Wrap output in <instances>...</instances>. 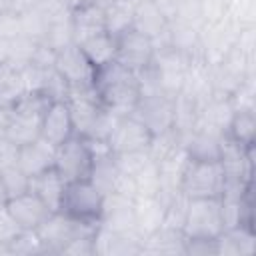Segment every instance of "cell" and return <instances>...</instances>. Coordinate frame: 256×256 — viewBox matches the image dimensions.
<instances>
[{"instance_id": "cell-1", "label": "cell", "mask_w": 256, "mask_h": 256, "mask_svg": "<svg viewBox=\"0 0 256 256\" xmlns=\"http://www.w3.org/2000/svg\"><path fill=\"white\" fill-rule=\"evenodd\" d=\"M92 84L104 108L118 116L132 114L136 110L140 100V76L134 70L112 60L96 68Z\"/></svg>"}, {"instance_id": "cell-2", "label": "cell", "mask_w": 256, "mask_h": 256, "mask_svg": "<svg viewBox=\"0 0 256 256\" xmlns=\"http://www.w3.org/2000/svg\"><path fill=\"white\" fill-rule=\"evenodd\" d=\"M222 192H224V170L220 160L188 158L180 182V194L192 200V198H220Z\"/></svg>"}, {"instance_id": "cell-3", "label": "cell", "mask_w": 256, "mask_h": 256, "mask_svg": "<svg viewBox=\"0 0 256 256\" xmlns=\"http://www.w3.org/2000/svg\"><path fill=\"white\" fill-rule=\"evenodd\" d=\"M98 224L74 220L62 212H52L36 230L46 254H64V250L78 238L94 236Z\"/></svg>"}, {"instance_id": "cell-4", "label": "cell", "mask_w": 256, "mask_h": 256, "mask_svg": "<svg viewBox=\"0 0 256 256\" xmlns=\"http://www.w3.org/2000/svg\"><path fill=\"white\" fill-rule=\"evenodd\" d=\"M104 208V194L96 188L92 180H78V182H66L64 196L60 210L62 214L88 222V224H100Z\"/></svg>"}, {"instance_id": "cell-5", "label": "cell", "mask_w": 256, "mask_h": 256, "mask_svg": "<svg viewBox=\"0 0 256 256\" xmlns=\"http://www.w3.org/2000/svg\"><path fill=\"white\" fill-rule=\"evenodd\" d=\"M222 202L220 198H192L188 200L182 232L186 238H206L214 240L222 234Z\"/></svg>"}, {"instance_id": "cell-6", "label": "cell", "mask_w": 256, "mask_h": 256, "mask_svg": "<svg viewBox=\"0 0 256 256\" xmlns=\"http://www.w3.org/2000/svg\"><path fill=\"white\" fill-rule=\"evenodd\" d=\"M94 166V154L88 140L80 134H72L56 148L54 168L66 182L90 180Z\"/></svg>"}, {"instance_id": "cell-7", "label": "cell", "mask_w": 256, "mask_h": 256, "mask_svg": "<svg viewBox=\"0 0 256 256\" xmlns=\"http://www.w3.org/2000/svg\"><path fill=\"white\" fill-rule=\"evenodd\" d=\"M152 138V130L136 114H126L118 118L106 142L114 156H122L134 152H148Z\"/></svg>"}, {"instance_id": "cell-8", "label": "cell", "mask_w": 256, "mask_h": 256, "mask_svg": "<svg viewBox=\"0 0 256 256\" xmlns=\"http://www.w3.org/2000/svg\"><path fill=\"white\" fill-rule=\"evenodd\" d=\"M114 40H116L114 60L120 62L122 66L140 74L142 70H146L152 64V60L156 56V46L150 36L138 32L136 28H130V30L122 32L120 36H116Z\"/></svg>"}, {"instance_id": "cell-9", "label": "cell", "mask_w": 256, "mask_h": 256, "mask_svg": "<svg viewBox=\"0 0 256 256\" xmlns=\"http://www.w3.org/2000/svg\"><path fill=\"white\" fill-rule=\"evenodd\" d=\"M66 106L70 110V118H72V124H74V134H80V136H88L94 122L98 120L100 112L104 110L96 90H94V84H88V86H70L68 90V96H66Z\"/></svg>"}, {"instance_id": "cell-10", "label": "cell", "mask_w": 256, "mask_h": 256, "mask_svg": "<svg viewBox=\"0 0 256 256\" xmlns=\"http://www.w3.org/2000/svg\"><path fill=\"white\" fill-rule=\"evenodd\" d=\"M54 68L68 82V86H88L92 84L96 72V68L90 64V60L76 42H70L56 50Z\"/></svg>"}, {"instance_id": "cell-11", "label": "cell", "mask_w": 256, "mask_h": 256, "mask_svg": "<svg viewBox=\"0 0 256 256\" xmlns=\"http://www.w3.org/2000/svg\"><path fill=\"white\" fill-rule=\"evenodd\" d=\"M6 210L20 230H38L40 224L52 214V210L32 192L18 194L6 200Z\"/></svg>"}, {"instance_id": "cell-12", "label": "cell", "mask_w": 256, "mask_h": 256, "mask_svg": "<svg viewBox=\"0 0 256 256\" xmlns=\"http://www.w3.org/2000/svg\"><path fill=\"white\" fill-rule=\"evenodd\" d=\"M74 134V124L70 118V110L66 106V102L56 100L48 106L44 118H42V130H40V138H44L46 142H50L52 146H60L62 142H66L70 136Z\"/></svg>"}, {"instance_id": "cell-13", "label": "cell", "mask_w": 256, "mask_h": 256, "mask_svg": "<svg viewBox=\"0 0 256 256\" xmlns=\"http://www.w3.org/2000/svg\"><path fill=\"white\" fill-rule=\"evenodd\" d=\"M186 254V234L180 228L162 224L142 238L140 254Z\"/></svg>"}, {"instance_id": "cell-14", "label": "cell", "mask_w": 256, "mask_h": 256, "mask_svg": "<svg viewBox=\"0 0 256 256\" xmlns=\"http://www.w3.org/2000/svg\"><path fill=\"white\" fill-rule=\"evenodd\" d=\"M56 146L46 142L44 138H38L30 144H24L18 148V166L24 170L26 176H36L48 168L54 166Z\"/></svg>"}, {"instance_id": "cell-15", "label": "cell", "mask_w": 256, "mask_h": 256, "mask_svg": "<svg viewBox=\"0 0 256 256\" xmlns=\"http://www.w3.org/2000/svg\"><path fill=\"white\" fill-rule=\"evenodd\" d=\"M102 32L108 30H106V16L100 6L92 2H84L82 6L72 10V36L76 44Z\"/></svg>"}, {"instance_id": "cell-16", "label": "cell", "mask_w": 256, "mask_h": 256, "mask_svg": "<svg viewBox=\"0 0 256 256\" xmlns=\"http://www.w3.org/2000/svg\"><path fill=\"white\" fill-rule=\"evenodd\" d=\"M64 188H66V180L56 172L54 166L30 178V190H32L52 212H58V210H60L62 196H64Z\"/></svg>"}, {"instance_id": "cell-17", "label": "cell", "mask_w": 256, "mask_h": 256, "mask_svg": "<svg viewBox=\"0 0 256 256\" xmlns=\"http://www.w3.org/2000/svg\"><path fill=\"white\" fill-rule=\"evenodd\" d=\"M42 118L44 116L12 108L6 138L10 142H14L16 146H24V144H30V142L38 140L40 138V130H42Z\"/></svg>"}, {"instance_id": "cell-18", "label": "cell", "mask_w": 256, "mask_h": 256, "mask_svg": "<svg viewBox=\"0 0 256 256\" xmlns=\"http://www.w3.org/2000/svg\"><path fill=\"white\" fill-rule=\"evenodd\" d=\"M138 32L150 36L152 40H156L160 34H164L168 30V18L166 12L162 10V6L156 0H142L136 16H134V26Z\"/></svg>"}, {"instance_id": "cell-19", "label": "cell", "mask_w": 256, "mask_h": 256, "mask_svg": "<svg viewBox=\"0 0 256 256\" xmlns=\"http://www.w3.org/2000/svg\"><path fill=\"white\" fill-rule=\"evenodd\" d=\"M256 238H254V228L252 226H234V228H224L222 234L216 238V248L218 254H252L256 248Z\"/></svg>"}, {"instance_id": "cell-20", "label": "cell", "mask_w": 256, "mask_h": 256, "mask_svg": "<svg viewBox=\"0 0 256 256\" xmlns=\"http://www.w3.org/2000/svg\"><path fill=\"white\" fill-rule=\"evenodd\" d=\"M142 0H112L104 8L106 16V30L110 36H120L122 32L134 26V16Z\"/></svg>"}, {"instance_id": "cell-21", "label": "cell", "mask_w": 256, "mask_h": 256, "mask_svg": "<svg viewBox=\"0 0 256 256\" xmlns=\"http://www.w3.org/2000/svg\"><path fill=\"white\" fill-rule=\"evenodd\" d=\"M254 132L256 118L250 108H238L232 112L230 122L226 126V136L244 148H254Z\"/></svg>"}, {"instance_id": "cell-22", "label": "cell", "mask_w": 256, "mask_h": 256, "mask_svg": "<svg viewBox=\"0 0 256 256\" xmlns=\"http://www.w3.org/2000/svg\"><path fill=\"white\" fill-rule=\"evenodd\" d=\"M78 46L82 48V52L86 54V58L90 60V64L94 68L112 62L114 56H116V40L108 32L96 34L92 38H86V40L78 42Z\"/></svg>"}, {"instance_id": "cell-23", "label": "cell", "mask_w": 256, "mask_h": 256, "mask_svg": "<svg viewBox=\"0 0 256 256\" xmlns=\"http://www.w3.org/2000/svg\"><path fill=\"white\" fill-rule=\"evenodd\" d=\"M22 94H24V84L20 76V66L0 62V106L12 108Z\"/></svg>"}, {"instance_id": "cell-24", "label": "cell", "mask_w": 256, "mask_h": 256, "mask_svg": "<svg viewBox=\"0 0 256 256\" xmlns=\"http://www.w3.org/2000/svg\"><path fill=\"white\" fill-rule=\"evenodd\" d=\"M0 254L32 256V254H46V250H44V244L36 230H18V234L2 248Z\"/></svg>"}, {"instance_id": "cell-25", "label": "cell", "mask_w": 256, "mask_h": 256, "mask_svg": "<svg viewBox=\"0 0 256 256\" xmlns=\"http://www.w3.org/2000/svg\"><path fill=\"white\" fill-rule=\"evenodd\" d=\"M0 174H2L4 188H6L8 198H14V196L24 194V192L30 190V176H26L24 170H22L18 164L8 166V168H2Z\"/></svg>"}, {"instance_id": "cell-26", "label": "cell", "mask_w": 256, "mask_h": 256, "mask_svg": "<svg viewBox=\"0 0 256 256\" xmlns=\"http://www.w3.org/2000/svg\"><path fill=\"white\" fill-rule=\"evenodd\" d=\"M18 226H16V222L10 218V214H8V210H6V204H0V252H2V248L18 234Z\"/></svg>"}, {"instance_id": "cell-27", "label": "cell", "mask_w": 256, "mask_h": 256, "mask_svg": "<svg viewBox=\"0 0 256 256\" xmlns=\"http://www.w3.org/2000/svg\"><path fill=\"white\" fill-rule=\"evenodd\" d=\"M18 148L14 142H10L8 138L0 140V170L18 164Z\"/></svg>"}, {"instance_id": "cell-28", "label": "cell", "mask_w": 256, "mask_h": 256, "mask_svg": "<svg viewBox=\"0 0 256 256\" xmlns=\"http://www.w3.org/2000/svg\"><path fill=\"white\" fill-rule=\"evenodd\" d=\"M10 114H12V108H2L0 106V140L6 138L8 124H10Z\"/></svg>"}, {"instance_id": "cell-29", "label": "cell", "mask_w": 256, "mask_h": 256, "mask_svg": "<svg viewBox=\"0 0 256 256\" xmlns=\"http://www.w3.org/2000/svg\"><path fill=\"white\" fill-rule=\"evenodd\" d=\"M62 6H66L68 10H74V8H78V6H82L84 2H88V0H58Z\"/></svg>"}, {"instance_id": "cell-30", "label": "cell", "mask_w": 256, "mask_h": 256, "mask_svg": "<svg viewBox=\"0 0 256 256\" xmlns=\"http://www.w3.org/2000/svg\"><path fill=\"white\" fill-rule=\"evenodd\" d=\"M6 200H8V194H6L4 180H2V174H0V204H6Z\"/></svg>"}, {"instance_id": "cell-31", "label": "cell", "mask_w": 256, "mask_h": 256, "mask_svg": "<svg viewBox=\"0 0 256 256\" xmlns=\"http://www.w3.org/2000/svg\"><path fill=\"white\" fill-rule=\"evenodd\" d=\"M88 2H92V4H96V6H100V8L104 10V8H106V6H108L112 0H88Z\"/></svg>"}, {"instance_id": "cell-32", "label": "cell", "mask_w": 256, "mask_h": 256, "mask_svg": "<svg viewBox=\"0 0 256 256\" xmlns=\"http://www.w3.org/2000/svg\"><path fill=\"white\" fill-rule=\"evenodd\" d=\"M4 12H10V6H8V0H0V14Z\"/></svg>"}]
</instances>
